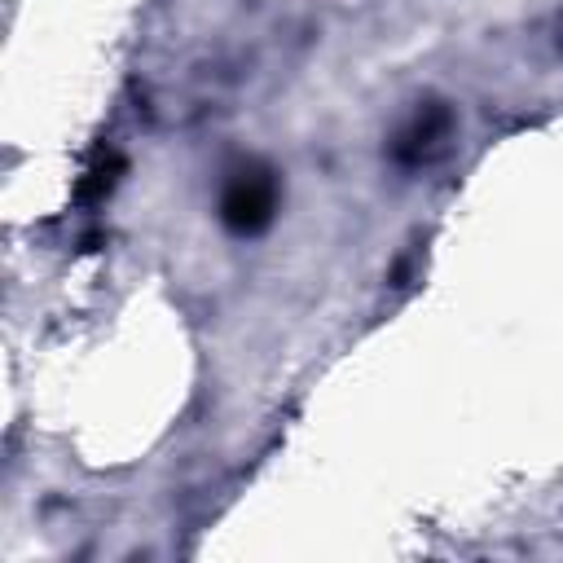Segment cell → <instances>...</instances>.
I'll list each match as a JSON object with an SVG mask.
<instances>
[{
	"mask_svg": "<svg viewBox=\"0 0 563 563\" xmlns=\"http://www.w3.org/2000/svg\"><path fill=\"white\" fill-rule=\"evenodd\" d=\"M445 128H449V115H445V110L427 106L423 115H418L414 124L401 132V141H396V159H405V163H418V159H423L427 150L436 146L440 137H445Z\"/></svg>",
	"mask_w": 563,
	"mask_h": 563,
	"instance_id": "cell-2",
	"label": "cell"
},
{
	"mask_svg": "<svg viewBox=\"0 0 563 563\" xmlns=\"http://www.w3.org/2000/svg\"><path fill=\"white\" fill-rule=\"evenodd\" d=\"M278 212V181L264 168H242L234 181L225 185L220 198V220H225L234 234H260L264 225Z\"/></svg>",
	"mask_w": 563,
	"mask_h": 563,
	"instance_id": "cell-1",
	"label": "cell"
}]
</instances>
